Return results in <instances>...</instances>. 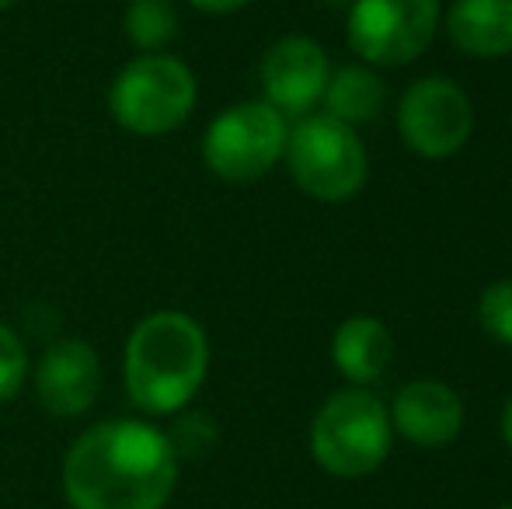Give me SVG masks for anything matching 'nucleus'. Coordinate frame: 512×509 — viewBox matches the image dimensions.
<instances>
[{"mask_svg": "<svg viewBox=\"0 0 512 509\" xmlns=\"http://www.w3.org/2000/svg\"><path fill=\"white\" fill-rule=\"evenodd\" d=\"M499 509H512V503H509V506H499Z\"/></svg>", "mask_w": 512, "mask_h": 509, "instance_id": "nucleus-23", "label": "nucleus"}, {"mask_svg": "<svg viewBox=\"0 0 512 509\" xmlns=\"http://www.w3.org/2000/svg\"><path fill=\"white\" fill-rule=\"evenodd\" d=\"M18 0H0V11H7V7H14Z\"/></svg>", "mask_w": 512, "mask_h": 509, "instance_id": "nucleus-22", "label": "nucleus"}, {"mask_svg": "<svg viewBox=\"0 0 512 509\" xmlns=\"http://www.w3.org/2000/svg\"><path fill=\"white\" fill-rule=\"evenodd\" d=\"M391 429L405 436L408 443L425 450L450 447L464 429V401L450 384L418 377L394 394V405L387 408Z\"/></svg>", "mask_w": 512, "mask_h": 509, "instance_id": "nucleus-11", "label": "nucleus"}, {"mask_svg": "<svg viewBox=\"0 0 512 509\" xmlns=\"http://www.w3.org/2000/svg\"><path fill=\"white\" fill-rule=\"evenodd\" d=\"M478 321L495 342L512 346V276L495 279L478 297Z\"/></svg>", "mask_w": 512, "mask_h": 509, "instance_id": "nucleus-16", "label": "nucleus"}, {"mask_svg": "<svg viewBox=\"0 0 512 509\" xmlns=\"http://www.w3.org/2000/svg\"><path fill=\"white\" fill-rule=\"evenodd\" d=\"M321 4H331V7H349L352 0H321Z\"/></svg>", "mask_w": 512, "mask_h": 509, "instance_id": "nucleus-21", "label": "nucleus"}, {"mask_svg": "<svg viewBox=\"0 0 512 509\" xmlns=\"http://www.w3.org/2000/svg\"><path fill=\"white\" fill-rule=\"evenodd\" d=\"M499 429H502V440H506V443H509V450H512V394H509V401H506V405H502Z\"/></svg>", "mask_w": 512, "mask_h": 509, "instance_id": "nucleus-20", "label": "nucleus"}, {"mask_svg": "<svg viewBox=\"0 0 512 509\" xmlns=\"http://www.w3.org/2000/svg\"><path fill=\"white\" fill-rule=\"evenodd\" d=\"M28 381V349L11 325L0 321V401H11Z\"/></svg>", "mask_w": 512, "mask_h": 509, "instance_id": "nucleus-17", "label": "nucleus"}, {"mask_svg": "<svg viewBox=\"0 0 512 509\" xmlns=\"http://www.w3.org/2000/svg\"><path fill=\"white\" fill-rule=\"evenodd\" d=\"M102 360L84 339H60L35 363V398L56 419H77L98 401Z\"/></svg>", "mask_w": 512, "mask_h": 509, "instance_id": "nucleus-10", "label": "nucleus"}, {"mask_svg": "<svg viewBox=\"0 0 512 509\" xmlns=\"http://www.w3.org/2000/svg\"><path fill=\"white\" fill-rule=\"evenodd\" d=\"M209 374V339L192 314L154 311L133 325L122 353L126 391L140 412L178 415Z\"/></svg>", "mask_w": 512, "mask_h": 509, "instance_id": "nucleus-2", "label": "nucleus"}, {"mask_svg": "<svg viewBox=\"0 0 512 509\" xmlns=\"http://www.w3.org/2000/svg\"><path fill=\"white\" fill-rule=\"evenodd\" d=\"M331 63L321 42L310 35H283L265 49L258 63V81H262V102H269L283 119L314 116L328 88Z\"/></svg>", "mask_w": 512, "mask_h": 509, "instance_id": "nucleus-9", "label": "nucleus"}, {"mask_svg": "<svg viewBox=\"0 0 512 509\" xmlns=\"http://www.w3.org/2000/svg\"><path fill=\"white\" fill-rule=\"evenodd\" d=\"M391 415L366 387L335 391L310 422V454L335 478H366L391 454Z\"/></svg>", "mask_w": 512, "mask_h": 509, "instance_id": "nucleus-4", "label": "nucleus"}, {"mask_svg": "<svg viewBox=\"0 0 512 509\" xmlns=\"http://www.w3.org/2000/svg\"><path fill=\"white\" fill-rule=\"evenodd\" d=\"M199 102V81L171 53H143L115 74L108 116L133 136H168L189 123Z\"/></svg>", "mask_w": 512, "mask_h": 509, "instance_id": "nucleus-3", "label": "nucleus"}, {"mask_svg": "<svg viewBox=\"0 0 512 509\" xmlns=\"http://www.w3.org/2000/svg\"><path fill=\"white\" fill-rule=\"evenodd\" d=\"M394 356V339L387 325L373 314H352L331 335V360L335 370L352 387H366L384 377Z\"/></svg>", "mask_w": 512, "mask_h": 509, "instance_id": "nucleus-13", "label": "nucleus"}, {"mask_svg": "<svg viewBox=\"0 0 512 509\" xmlns=\"http://www.w3.org/2000/svg\"><path fill=\"white\" fill-rule=\"evenodd\" d=\"M286 140L290 123L269 102H237L206 126L203 164L220 182L248 185L283 161Z\"/></svg>", "mask_w": 512, "mask_h": 509, "instance_id": "nucleus-6", "label": "nucleus"}, {"mask_svg": "<svg viewBox=\"0 0 512 509\" xmlns=\"http://www.w3.org/2000/svg\"><path fill=\"white\" fill-rule=\"evenodd\" d=\"M171 447H175L178 457H199L206 454L209 447L216 443V426L206 419V415H182V419L175 422V429L168 433Z\"/></svg>", "mask_w": 512, "mask_h": 509, "instance_id": "nucleus-18", "label": "nucleus"}, {"mask_svg": "<svg viewBox=\"0 0 512 509\" xmlns=\"http://www.w3.org/2000/svg\"><path fill=\"white\" fill-rule=\"evenodd\" d=\"M178 482L168 433L143 419H108L74 440L63 492L74 509H164Z\"/></svg>", "mask_w": 512, "mask_h": 509, "instance_id": "nucleus-1", "label": "nucleus"}, {"mask_svg": "<svg viewBox=\"0 0 512 509\" xmlns=\"http://www.w3.org/2000/svg\"><path fill=\"white\" fill-rule=\"evenodd\" d=\"M293 182L317 203H349L370 178V154L356 129L331 116H304L290 129L283 154Z\"/></svg>", "mask_w": 512, "mask_h": 509, "instance_id": "nucleus-5", "label": "nucleus"}, {"mask_svg": "<svg viewBox=\"0 0 512 509\" xmlns=\"http://www.w3.org/2000/svg\"><path fill=\"white\" fill-rule=\"evenodd\" d=\"M446 35L471 60H502L512 53V0H453Z\"/></svg>", "mask_w": 512, "mask_h": 509, "instance_id": "nucleus-12", "label": "nucleus"}, {"mask_svg": "<svg viewBox=\"0 0 512 509\" xmlns=\"http://www.w3.org/2000/svg\"><path fill=\"white\" fill-rule=\"evenodd\" d=\"M324 116L338 119L345 126H366L384 112L387 88L380 74L366 63H352V67L331 70L328 88H324Z\"/></svg>", "mask_w": 512, "mask_h": 509, "instance_id": "nucleus-14", "label": "nucleus"}, {"mask_svg": "<svg viewBox=\"0 0 512 509\" xmlns=\"http://www.w3.org/2000/svg\"><path fill=\"white\" fill-rule=\"evenodd\" d=\"M189 4L203 14H234L244 11L248 4H255V0H189Z\"/></svg>", "mask_w": 512, "mask_h": 509, "instance_id": "nucleus-19", "label": "nucleus"}, {"mask_svg": "<svg viewBox=\"0 0 512 509\" xmlns=\"http://www.w3.org/2000/svg\"><path fill=\"white\" fill-rule=\"evenodd\" d=\"M439 14V0H352L345 39L366 67H405L432 46Z\"/></svg>", "mask_w": 512, "mask_h": 509, "instance_id": "nucleus-7", "label": "nucleus"}, {"mask_svg": "<svg viewBox=\"0 0 512 509\" xmlns=\"http://www.w3.org/2000/svg\"><path fill=\"white\" fill-rule=\"evenodd\" d=\"M474 133L471 95L453 77L429 74L405 88L398 102V136L418 157H453Z\"/></svg>", "mask_w": 512, "mask_h": 509, "instance_id": "nucleus-8", "label": "nucleus"}, {"mask_svg": "<svg viewBox=\"0 0 512 509\" xmlns=\"http://www.w3.org/2000/svg\"><path fill=\"white\" fill-rule=\"evenodd\" d=\"M122 28L136 53H164L178 39V11L171 0H129Z\"/></svg>", "mask_w": 512, "mask_h": 509, "instance_id": "nucleus-15", "label": "nucleus"}]
</instances>
